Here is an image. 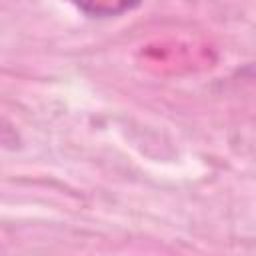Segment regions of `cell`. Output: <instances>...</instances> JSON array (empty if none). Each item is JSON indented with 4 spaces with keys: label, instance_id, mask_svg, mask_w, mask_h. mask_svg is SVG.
<instances>
[{
    "label": "cell",
    "instance_id": "6da1fadb",
    "mask_svg": "<svg viewBox=\"0 0 256 256\" xmlns=\"http://www.w3.org/2000/svg\"><path fill=\"white\" fill-rule=\"evenodd\" d=\"M80 12L92 18H112L132 12L142 0H70Z\"/></svg>",
    "mask_w": 256,
    "mask_h": 256
}]
</instances>
